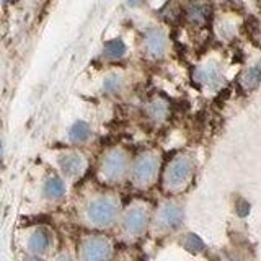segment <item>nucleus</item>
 Listing matches in <instances>:
<instances>
[{"label":"nucleus","mask_w":261,"mask_h":261,"mask_svg":"<svg viewBox=\"0 0 261 261\" xmlns=\"http://www.w3.org/2000/svg\"><path fill=\"white\" fill-rule=\"evenodd\" d=\"M119 214V206L118 201L108 198V196H100V198L93 199L87 206V219L90 224L95 227H110L116 222Z\"/></svg>","instance_id":"1"},{"label":"nucleus","mask_w":261,"mask_h":261,"mask_svg":"<svg viewBox=\"0 0 261 261\" xmlns=\"http://www.w3.org/2000/svg\"><path fill=\"white\" fill-rule=\"evenodd\" d=\"M193 170H194V162L191 157H186V155H179V157H176L167 167V171H165L167 188L171 191L181 190V188L190 181Z\"/></svg>","instance_id":"2"},{"label":"nucleus","mask_w":261,"mask_h":261,"mask_svg":"<svg viewBox=\"0 0 261 261\" xmlns=\"http://www.w3.org/2000/svg\"><path fill=\"white\" fill-rule=\"evenodd\" d=\"M113 253L111 242L101 235H92L80 243V261H110Z\"/></svg>","instance_id":"3"},{"label":"nucleus","mask_w":261,"mask_h":261,"mask_svg":"<svg viewBox=\"0 0 261 261\" xmlns=\"http://www.w3.org/2000/svg\"><path fill=\"white\" fill-rule=\"evenodd\" d=\"M129 168V159L126 152L122 150H113L105 157L101 163V171L103 176L108 181H119L126 176Z\"/></svg>","instance_id":"4"},{"label":"nucleus","mask_w":261,"mask_h":261,"mask_svg":"<svg viewBox=\"0 0 261 261\" xmlns=\"http://www.w3.org/2000/svg\"><path fill=\"white\" fill-rule=\"evenodd\" d=\"M159 171V159L152 153L141 155L133 165V178L137 185L145 186L153 181Z\"/></svg>","instance_id":"5"},{"label":"nucleus","mask_w":261,"mask_h":261,"mask_svg":"<svg viewBox=\"0 0 261 261\" xmlns=\"http://www.w3.org/2000/svg\"><path fill=\"white\" fill-rule=\"evenodd\" d=\"M149 224V212L142 206H133L122 216V228L127 235H141Z\"/></svg>","instance_id":"6"},{"label":"nucleus","mask_w":261,"mask_h":261,"mask_svg":"<svg viewBox=\"0 0 261 261\" xmlns=\"http://www.w3.org/2000/svg\"><path fill=\"white\" fill-rule=\"evenodd\" d=\"M183 222V209L175 202H167L159 211V216L155 224H157L159 230H175Z\"/></svg>","instance_id":"7"},{"label":"nucleus","mask_w":261,"mask_h":261,"mask_svg":"<svg viewBox=\"0 0 261 261\" xmlns=\"http://www.w3.org/2000/svg\"><path fill=\"white\" fill-rule=\"evenodd\" d=\"M144 43H145V51L152 57H162L167 51V36L159 28L147 30L144 36Z\"/></svg>","instance_id":"8"},{"label":"nucleus","mask_w":261,"mask_h":261,"mask_svg":"<svg viewBox=\"0 0 261 261\" xmlns=\"http://www.w3.org/2000/svg\"><path fill=\"white\" fill-rule=\"evenodd\" d=\"M196 80L202 85H207L211 88H216L220 85L222 82V72H220V67L216 62H209L204 67L196 70Z\"/></svg>","instance_id":"9"},{"label":"nucleus","mask_w":261,"mask_h":261,"mask_svg":"<svg viewBox=\"0 0 261 261\" xmlns=\"http://www.w3.org/2000/svg\"><path fill=\"white\" fill-rule=\"evenodd\" d=\"M84 165H85L84 159H82L79 153H73V152L64 153L59 159V167L64 171V175H67V176H77L80 171L84 170Z\"/></svg>","instance_id":"10"},{"label":"nucleus","mask_w":261,"mask_h":261,"mask_svg":"<svg viewBox=\"0 0 261 261\" xmlns=\"http://www.w3.org/2000/svg\"><path fill=\"white\" fill-rule=\"evenodd\" d=\"M51 247V235L46 230V228H38L35 230L28 239V248L35 253V255H41V253H46Z\"/></svg>","instance_id":"11"},{"label":"nucleus","mask_w":261,"mask_h":261,"mask_svg":"<svg viewBox=\"0 0 261 261\" xmlns=\"http://www.w3.org/2000/svg\"><path fill=\"white\" fill-rule=\"evenodd\" d=\"M65 194V185L61 178L53 176L44 183V196L47 199H59Z\"/></svg>","instance_id":"12"},{"label":"nucleus","mask_w":261,"mask_h":261,"mask_svg":"<svg viewBox=\"0 0 261 261\" xmlns=\"http://www.w3.org/2000/svg\"><path fill=\"white\" fill-rule=\"evenodd\" d=\"M188 20H190L193 24H198V27H201V24H204L207 21V16H209V8L206 5L202 4H193L188 7Z\"/></svg>","instance_id":"13"},{"label":"nucleus","mask_w":261,"mask_h":261,"mask_svg":"<svg viewBox=\"0 0 261 261\" xmlns=\"http://www.w3.org/2000/svg\"><path fill=\"white\" fill-rule=\"evenodd\" d=\"M90 134H92V130H90V126L85 121L73 122L69 129V137L72 142H85V141H88Z\"/></svg>","instance_id":"14"},{"label":"nucleus","mask_w":261,"mask_h":261,"mask_svg":"<svg viewBox=\"0 0 261 261\" xmlns=\"http://www.w3.org/2000/svg\"><path fill=\"white\" fill-rule=\"evenodd\" d=\"M145 113H147V116L152 118L153 121H162V119L167 118L168 106H167L165 101H162V100H153V101H150L149 105H147Z\"/></svg>","instance_id":"15"},{"label":"nucleus","mask_w":261,"mask_h":261,"mask_svg":"<svg viewBox=\"0 0 261 261\" xmlns=\"http://www.w3.org/2000/svg\"><path fill=\"white\" fill-rule=\"evenodd\" d=\"M242 87L245 90H255L261 84V69L259 67H251L242 75Z\"/></svg>","instance_id":"16"},{"label":"nucleus","mask_w":261,"mask_h":261,"mask_svg":"<svg viewBox=\"0 0 261 261\" xmlns=\"http://www.w3.org/2000/svg\"><path fill=\"white\" fill-rule=\"evenodd\" d=\"M126 54V44L121 39H111L105 46V56L110 59H119Z\"/></svg>","instance_id":"17"},{"label":"nucleus","mask_w":261,"mask_h":261,"mask_svg":"<svg viewBox=\"0 0 261 261\" xmlns=\"http://www.w3.org/2000/svg\"><path fill=\"white\" fill-rule=\"evenodd\" d=\"M121 87V79L118 75H110V77H106L105 80V90L108 93H113V92H118Z\"/></svg>","instance_id":"18"},{"label":"nucleus","mask_w":261,"mask_h":261,"mask_svg":"<svg viewBox=\"0 0 261 261\" xmlns=\"http://www.w3.org/2000/svg\"><path fill=\"white\" fill-rule=\"evenodd\" d=\"M57 261H73L69 255H61L59 258H57Z\"/></svg>","instance_id":"19"},{"label":"nucleus","mask_w":261,"mask_h":261,"mask_svg":"<svg viewBox=\"0 0 261 261\" xmlns=\"http://www.w3.org/2000/svg\"><path fill=\"white\" fill-rule=\"evenodd\" d=\"M4 167V152H2V145H0V170Z\"/></svg>","instance_id":"20"},{"label":"nucleus","mask_w":261,"mask_h":261,"mask_svg":"<svg viewBox=\"0 0 261 261\" xmlns=\"http://www.w3.org/2000/svg\"><path fill=\"white\" fill-rule=\"evenodd\" d=\"M23 261H43V259H39L38 256H28V258H24Z\"/></svg>","instance_id":"21"},{"label":"nucleus","mask_w":261,"mask_h":261,"mask_svg":"<svg viewBox=\"0 0 261 261\" xmlns=\"http://www.w3.org/2000/svg\"><path fill=\"white\" fill-rule=\"evenodd\" d=\"M2 2H5V4H10V2H15V0H2Z\"/></svg>","instance_id":"22"},{"label":"nucleus","mask_w":261,"mask_h":261,"mask_svg":"<svg viewBox=\"0 0 261 261\" xmlns=\"http://www.w3.org/2000/svg\"><path fill=\"white\" fill-rule=\"evenodd\" d=\"M121 261H129V259H121Z\"/></svg>","instance_id":"23"}]
</instances>
